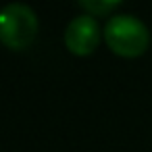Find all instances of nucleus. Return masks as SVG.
Instances as JSON below:
<instances>
[{"label":"nucleus","instance_id":"obj_1","mask_svg":"<svg viewBox=\"0 0 152 152\" xmlns=\"http://www.w3.org/2000/svg\"><path fill=\"white\" fill-rule=\"evenodd\" d=\"M104 42L108 48L125 58H135L142 56L148 46H150V31L142 19L129 13H117L113 15L104 29H102Z\"/></svg>","mask_w":152,"mask_h":152},{"label":"nucleus","instance_id":"obj_2","mask_svg":"<svg viewBox=\"0 0 152 152\" xmlns=\"http://www.w3.org/2000/svg\"><path fill=\"white\" fill-rule=\"evenodd\" d=\"M38 15L29 4L9 2L0 9V42L11 50L27 48L38 34Z\"/></svg>","mask_w":152,"mask_h":152},{"label":"nucleus","instance_id":"obj_3","mask_svg":"<svg viewBox=\"0 0 152 152\" xmlns=\"http://www.w3.org/2000/svg\"><path fill=\"white\" fill-rule=\"evenodd\" d=\"M100 36H102V31H100L98 19L88 15V13H81L67 23L63 40H65V46L71 54L88 56L96 50Z\"/></svg>","mask_w":152,"mask_h":152},{"label":"nucleus","instance_id":"obj_4","mask_svg":"<svg viewBox=\"0 0 152 152\" xmlns=\"http://www.w3.org/2000/svg\"><path fill=\"white\" fill-rule=\"evenodd\" d=\"M77 7L83 9L92 17H102V15H108L115 9H119L121 2H119V0H79Z\"/></svg>","mask_w":152,"mask_h":152}]
</instances>
